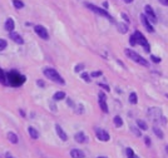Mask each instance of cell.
Wrapping results in <instances>:
<instances>
[{
	"label": "cell",
	"instance_id": "83f0119b",
	"mask_svg": "<svg viewBox=\"0 0 168 158\" xmlns=\"http://www.w3.org/2000/svg\"><path fill=\"white\" fill-rule=\"evenodd\" d=\"M8 47V41L5 39H1L0 38V50H4Z\"/></svg>",
	"mask_w": 168,
	"mask_h": 158
},
{
	"label": "cell",
	"instance_id": "30bf717a",
	"mask_svg": "<svg viewBox=\"0 0 168 158\" xmlns=\"http://www.w3.org/2000/svg\"><path fill=\"white\" fill-rule=\"evenodd\" d=\"M98 98H99V106H100V109L103 110V113H108V104H107V97L103 92H100L98 94Z\"/></svg>",
	"mask_w": 168,
	"mask_h": 158
},
{
	"label": "cell",
	"instance_id": "4316f807",
	"mask_svg": "<svg viewBox=\"0 0 168 158\" xmlns=\"http://www.w3.org/2000/svg\"><path fill=\"white\" fill-rule=\"evenodd\" d=\"M82 78L84 79V82H87V83H90L92 80H90V79H92V77L89 76V74H88L87 72H84V73H82Z\"/></svg>",
	"mask_w": 168,
	"mask_h": 158
},
{
	"label": "cell",
	"instance_id": "52a82bcc",
	"mask_svg": "<svg viewBox=\"0 0 168 158\" xmlns=\"http://www.w3.org/2000/svg\"><path fill=\"white\" fill-rule=\"evenodd\" d=\"M95 136H97V138H98L100 142H108V141L111 139L109 133L106 129H103V128H97V129H95Z\"/></svg>",
	"mask_w": 168,
	"mask_h": 158
},
{
	"label": "cell",
	"instance_id": "9a60e30c",
	"mask_svg": "<svg viewBox=\"0 0 168 158\" xmlns=\"http://www.w3.org/2000/svg\"><path fill=\"white\" fill-rule=\"evenodd\" d=\"M70 157L72 158H85V155L82 149H72L70 151Z\"/></svg>",
	"mask_w": 168,
	"mask_h": 158
},
{
	"label": "cell",
	"instance_id": "7a4b0ae2",
	"mask_svg": "<svg viewBox=\"0 0 168 158\" xmlns=\"http://www.w3.org/2000/svg\"><path fill=\"white\" fill-rule=\"evenodd\" d=\"M43 73H44V76L47 77L48 79H50V80H53L55 83H59V84H62V85L65 84L64 78H63L60 74L58 73V70H55L54 68H45L43 70Z\"/></svg>",
	"mask_w": 168,
	"mask_h": 158
},
{
	"label": "cell",
	"instance_id": "e575fe53",
	"mask_svg": "<svg viewBox=\"0 0 168 158\" xmlns=\"http://www.w3.org/2000/svg\"><path fill=\"white\" fill-rule=\"evenodd\" d=\"M98 85L100 87V88H103V89H106V90H108V92H109V85H107V84H102V83H99Z\"/></svg>",
	"mask_w": 168,
	"mask_h": 158
},
{
	"label": "cell",
	"instance_id": "ac0fdd59",
	"mask_svg": "<svg viewBox=\"0 0 168 158\" xmlns=\"http://www.w3.org/2000/svg\"><path fill=\"white\" fill-rule=\"evenodd\" d=\"M28 132L29 134H30V137L33 139H38L39 138V133H38V131L35 129L34 127H28Z\"/></svg>",
	"mask_w": 168,
	"mask_h": 158
},
{
	"label": "cell",
	"instance_id": "60d3db41",
	"mask_svg": "<svg viewBox=\"0 0 168 158\" xmlns=\"http://www.w3.org/2000/svg\"><path fill=\"white\" fill-rule=\"evenodd\" d=\"M68 104H69L70 107H74V103L72 102V99H68Z\"/></svg>",
	"mask_w": 168,
	"mask_h": 158
},
{
	"label": "cell",
	"instance_id": "4fadbf2b",
	"mask_svg": "<svg viewBox=\"0 0 168 158\" xmlns=\"http://www.w3.org/2000/svg\"><path fill=\"white\" fill-rule=\"evenodd\" d=\"M55 132L62 141H68V136H66V133L63 131V128L59 126V124H55Z\"/></svg>",
	"mask_w": 168,
	"mask_h": 158
},
{
	"label": "cell",
	"instance_id": "f35d334b",
	"mask_svg": "<svg viewBox=\"0 0 168 158\" xmlns=\"http://www.w3.org/2000/svg\"><path fill=\"white\" fill-rule=\"evenodd\" d=\"M36 84L39 85V87H44V85H45V84H44V82H43V80H40V79H38V80H36Z\"/></svg>",
	"mask_w": 168,
	"mask_h": 158
},
{
	"label": "cell",
	"instance_id": "d590c367",
	"mask_svg": "<svg viewBox=\"0 0 168 158\" xmlns=\"http://www.w3.org/2000/svg\"><path fill=\"white\" fill-rule=\"evenodd\" d=\"M144 143H146V145H150V138L149 137H144Z\"/></svg>",
	"mask_w": 168,
	"mask_h": 158
},
{
	"label": "cell",
	"instance_id": "b9f144b4",
	"mask_svg": "<svg viewBox=\"0 0 168 158\" xmlns=\"http://www.w3.org/2000/svg\"><path fill=\"white\" fill-rule=\"evenodd\" d=\"M5 158H14V157H13L10 153H6V155H5Z\"/></svg>",
	"mask_w": 168,
	"mask_h": 158
},
{
	"label": "cell",
	"instance_id": "484cf974",
	"mask_svg": "<svg viewBox=\"0 0 168 158\" xmlns=\"http://www.w3.org/2000/svg\"><path fill=\"white\" fill-rule=\"evenodd\" d=\"M153 132H154V134H156L159 139H163V137H164V136H163V132H162L161 129H159V128L154 127V128H153Z\"/></svg>",
	"mask_w": 168,
	"mask_h": 158
},
{
	"label": "cell",
	"instance_id": "ab89813d",
	"mask_svg": "<svg viewBox=\"0 0 168 158\" xmlns=\"http://www.w3.org/2000/svg\"><path fill=\"white\" fill-rule=\"evenodd\" d=\"M103 8H104V9H108V8H109L108 1H104V3H103Z\"/></svg>",
	"mask_w": 168,
	"mask_h": 158
},
{
	"label": "cell",
	"instance_id": "277c9868",
	"mask_svg": "<svg viewBox=\"0 0 168 158\" xmlns=\"http://www.w3.org/2000/svg\"><path fill=\"white\" fill-rule=\"evenodd\" d=\"M84 5H85V6H87L89 10L93 11V13L98 14V15H100V16H104V18H107V19L111 20V22H114V19H113V16L108 13V10H106V9H102V8L97 6V5H94V4H90V3H84Z\"/></svg>",
	"mask_w": 168,
	"mask_h": 158
},
{
	"label": "cell",
	"instance_id": "8992f818",
	"mask_svg": "<svg viewBox=\"0 0 168 158\" xmlns=\"http://www.w3.org/2000/svg\"><path fill=\"white\" fill-rule=\"evenodd\" d=\"M147 114H148V117H150L153 120H158V119H161V122L162 124H166V118L163 117V114H162V112L159 108H149L148 112H147Z\"/></svg>",
	"mask_w": 168,
	"mask_h": 158
},
{
	"label": "cell",
	"instance_id": "2e32d148",
	"mask_svg": "<svg viewBox=\"0 0 168 158\" xmlns=\"http://www.w3.org/2000/svg\"><path fill=\"white\" fill-rule=\"evenodd\" d=\"M14 28H15L14 19H13V18L6 19V22H5V30H6V31H9V33H11L13 30H14Z\"/></svg>",
	"mask_w": 168,
	"mask_h": 158
},
{
	"label": "cell",
	"instance_id": "f1b7e54d",
	"mask_svg": "<svg viewBox=\"0 0 168 158\" xmlns=\"http://www.w3.org/2000/svg\"><path fill=\"white\" fill-rule=\"evenodd\" d=\"M125 153H127V157H128V158H136V156H134L132 148H127V149H125Z\"/></svg>",
	"mask_w": 168,
	"mask_h": 158
},
{
	"label": "cell",
	"instance_id": "9c48e42d",
	"mask_svg": "<svg viewBox=\"0 0 168 158\" xmlns=\"http://www.w3.org/2000/svg\"><path fill=\"white\" fill-rule=\"evenodd\" d=\"M144 15L148 18V20H150L152 23H157V15L154 13L153 8L150 5H146L144 6Z\"/></svg>",
	"mask_w": 168,
	"mask_h": 158
},
{
	"label": "cell",
	"instance_id": "ba28073f",
	"mask_svg": "<svg viewBox=\"0 0 168 158\" xmlns=\"http://www.w3.org/2000/svg\"><path fill=\"white\" fill-rule=\"evenodd\" d=\"M34 31H35V34L38 36H40L43 40H48L49 39V34H48V30L45 29V27H43V25H35Z\"/></svg>",
	"mask_w": 168,
	"mask_h": 158
},
{
	"label": "cell",
	"instance_id": "603a6c76",
	"mask_svg": "<svg viewBox=\"0 0 168 158\" xmlns=\"http://www.w3.org/2000/svg\"><path fill=\"white\" fill-rule=\"evenodd\" d=\"M0 83H1L3 85H8L6 84V76H5V72L0 68Z\"/></svg>",
	"mask_w": 168,
	"mask_h": 158
},
{
	"label": "cell",
	"instance_id": "cb8c5ba5",
	"mask_svg": "<svg viewBox=\"0 0 168 158\" xmlns=\"http://www.w3.org/2000/svg\"><path fill=\"white\" fill-rule=\"evenodd\" d=\"M113 122H114V126L118 127V128L123 126V120H122V118L119 117V115H116V117L113 118Z\"/></svg>",
	"mask_w": 168,
	"mask_h": 158
},
{
	"label": "cell",
	"instance_id": "5bb4252c",
	"mask_svg": "<svg viewBox=\"0 0 168 158\" xmlns=\"http://www.w3.org/2000/svg\"><path fill=\"white\" fill-rule=\"evenodd\" d=\"M74 139H75V142H78V143H85L87 141H89L88 137L84 134V132H78L77 134L74 136Z\"/></svg>",
	"mask_w": 168,
	"mask_h": 158
},
{
	"label": "cell",
	"instance_id": "6da1fadb",
	"mask_svg": "<svg viewBox=\"0 0 168 158\" xmlns=\"http://www.w3.org/2000/svg\"><path fill=\"white\" fill-rule=\"evenodd\" d=\"M6 76V84H9L11 87H20L24 84L25 82V76L23 74H20L18 72H15V70H10V72L5 73Z\"/></svg>",
	"mask_w": 168,
	"mask_h": 158
},
{
	"label": "cell",
	"instance_id": "d6a6232c",
	"mask_svg": "<svg viewBox=\"0 0 168 158\" xmlns=\"http://www.w3.org/2000/svg\"><path fill=\"white\" fill-rule=\"evenodd\" d=\"M132 131H133V133H134V134H136L137 137H141V134H142V133L139 132V129H137L136 127H132Z\"/></svg>",
	"mask_w": 168,
	"mask_h": 158
},
{
	"label": "cell",
	"instance_id": "74e56055",
	"mask_svg": "<svg viewBox=\"0 0 168 158\" xmlns=\"http://www.w3.org/2000/svg\"><path fill=\"white\" fill-rule=\"evenodd\" d=\"M159 3L162 4V5H164V6H168V0H158Z\"/></svg>",
	"mask_w": 168,
	"mask_h": 158
},
{
	"label": "cell",
	"instance_id": "ee69618b",
	"mask_svg": "<svg viewBox=\"0 0 168 158\" xmlns=\"http://www.w3.org/2000/svg\"><path fill=\"white\" fill-rule=\"evenodd\" d=\"M166 151H167V153H168V145H167V147H166Z\"/></svg>",
	"mask_w": 168,
	"mask_h": 158
},
{
	"label": "cell",
	"instance_id": "7dc6e473",
	"mask_svg": "<svg viewBox=\"0 0 168 158\" xmlns=\"http://www.w3.org/2000/svg\"><path fill=\"white\" fill-rule=\"evenodd\" d=\"M136 158H139V157H137V156H136Z\"/></svg>",
	"mask_w": 168,
	"mask_h": 158
},
{
	"label": "cell",
	"instance_id": "836d02e7",
	"mask_svg": "<svg viewBox=\"0 0 168 158\" xmlns=\"http://www.w3.org/2000/svg\"><path fill=\"white\" fill-rule=\"evenodd\" d=\"M102 76V72H100V70H98V72H93L90 74V77H94V78H97V77H100Z\"/></svg>",
	"mask_w": 168,
	"mask_h": 158
},
{
	"label": "cell",
	"instance_id": "d4e9b609",
	"mask_svg": "<svg viewBox=\"0 0 168 158\" xmlns=\"http://www.w3.org/2000/svg\"><path fill=\"white\" fill-rule=\"evenodd\" d=\"M129 102L132 103V104H137V102H138V98H137V94L132 92L131 94H129Z\"/></svg>",
	"mask_w": 168,
	"mask_h": 158
},
{
	"label": "cell",
	"instance_id": "3957f363",
	"mask_svg": "<svg viewBox=\"0 0 168 158\" xmlns=\"http://www.w3.org/2000/svg\"><path fill=\"white\" fill-rule=\"evenodd\" d=\"M124 54L127 55L129 59L133 60V62H136V63L138 64H141V65H143V66H149V62L144 59L142 55H139L137 52H134L132 50V49H124Z\"/></svg>",
	"mask_w": 168,
	"mask_h": 158
},
{
	"label": "cell",
	"instance_id": "5b68a950",
	"mask_svg": "<svg viewBox=\"0 0 168 158\" xmlns=\"http://www.w3.org/2000/svg\"><path fill=\"white\" fill-rule=\"evenodd\" d=\"M134 38H136V44H139V45H142L143 47V49H144V52H150V45H149V43H148V40L146 39V36L142 34L141 31H138V30H136L134 31Z\"/></svg>",
	"mask_w": 168,
	"mask_h": 158
},
{
	"label": "cell",
	"instance_id": "8d00e7d4",
	"mask_svg": "<svg viewBox=\"0 0 168 158\" xmlns=\"http://www.w3.org/2000/svg\"><path fill=\"white\" fill-rule=\"evenodd\" d=\"M122 18L124 19V22H125V23H128V24H129V18H128V16H127V14L122 13Z\"/></svg>",
	"mask_w": 168,
	"mask_h": 158
},
{
	"label": "cell",
	"instance_id": "7c38bea8",
	"mask_svg": "<svg viewBox=\"0 0 168 158\" xmlns=\"http://www.w3.org/2000/svg\"><path fill=\"white\" fill-rule=\"evenodd\" d=\"M10 39L14 41V43H16V44H24V39H23V36L20 35V34H18V33H15V31H11L10 33Z\"/></svg>",
	"mask_w": 168,
	"mask_h": 158
},
{
	"label": "cell",
	"instance_id": "f6af8a7d",
	"mask_svg": "<svg viewBox=\"0 0 168 158\" xmlns=\"http://www.w3.org/2000/svg\"><path fill=\"white\" fill-rule=\"evenodd\" d=\"M98 158H107V157H98Z\"/></svg>",
	"mask_w": 168,
	"mask_h": 158
},
{
	"label": "cell",
	"instance_id": "d6986e66",
	"mask_svg": "<svg viewBox=\"0 0 168 158\" xmlns=\"http://www.w3.org/2000/svg\"><path fill=\"white\" fill-rule=\"evenodd\" d=\"M117 28H118L119 33H122V34H125V33L128 31V25H127V24L118 23V24H117Z\"/></svg>",
	"mask_w": 168,
	"mask_h": 158
},
{
	"label": "cell",
	"instance_id": "8fae6325",
	"mask_svg": "<svg viewBox=\"0 0 168 158\" xmlns=\"http://www.w3.org/2000/svg\"><path fill=\"white\" fill-rule=\"evenodd\" d=\"M141 23L143 24V27L147 29V31H149V33H154V28L152 25V23L148 20V18L144 15V14H141Z\"/></svg>",
	"mask_w": 168,
	"mask_h": 158
},
{
	"label": "cell",
	"instance_id": "ffe728a7",
	"mask_svg": "<svg viewBox=\"0 0 168 158\" xmlns=\"http://www.w3.org/2000/svg\"><path fill=\"white\" fill-rule=\"evenodd\" d=\"M65 98V93L64 92H57L55 94L53 95V101L54 102H58V101H62V99Z\"/></svg>",
	"mask_w": 168,
	"mask_h": 158
},
{
	"label": "cell",
	"instance_id": "bcb514c9",
	"mask_svg": "<svg viewBox=\"0 0 168 158\" xmlns=\"http://www.w3.org/2000/svg\"><path fill=\"white\" fill-rule=\"evenodd\" d=\"M166 97H167V98H168V94H166Z\"/></svg>",
	"mask_w": 168,
	"mask_h": 158
},
{
	"label": "cell",
	"instance_id": "f546056e",
	"mask_svg": "<svg viewBox=\"0 0 168 158\" xmlns=\"http://www.w3.org/2000/svg\"><path fill=\"white\" fill-rule=\"evenodd\" d=\"M150 60H152L153 63H161V58H158L156 55H150Z\"/></svg>",
	"mask_w": 168,
	"mask_h": 158
},
{
	"label": "cell",
	"instance_id": "1f68e13d",
	"mask_svg": "<svg viewBox=\"0 0 168 158\" xmlns=\"http://www.w3.org/2000/svg\"><path fill=\"white\" fill-rule=\"evenodd\" d=\"M129 43H131L132 47H134V45H137V44H136V38H134V35H133V34H132L131 36H129Z\"/></svg>",
	"mask_w": 168,
	"mask_h": 158
},
{
	"label": "cell",
	"instance_id": "44dd1931",
	"mask_svg": "<svg viewBox=\"0 0 168 158\" xmlns=\"http://www.w3.org/2000/svg\"><path fill=\"white\" fill-rule=\"evenodd\" d=\"M137 126L139 127L142 131H147V129H148V126H147V123L144 122V120H142V119H138V120H137Z\"/></svg>",
	"mask_w": 168,
	"mask_h": 158
},
{
	"label": "cell",
	"instance_id": "7402d4cb",
	"mask_svg": "<svg viewBox=\"0 0 168 158\" xmlns=\"http://www.w3.org/2000/svg\"><path fill=\"white\" fill-rule=\"evenodd\" d=\"M13 5H14L15 9H23L24 8V3L22 1V0H13Z\"/></svg>",
	"mask_w": 168,
	"mask_h": 158
},
{
	"label": "cell",
	"instance_id": "7bdbcfd3",
	"mask_svg": "<svg viewBox=\"0 0 168 158\" xmlns=\"http://www.w3.org/2000/svg\"><path fill=\"white\" fill-rule=\"evenodd\" d=\"M124 3H127V4H131V3H133V0H123Z\"/></svg>",
	"mask_w": 168,
	"mask_h": 158
},
{
	"label": "cell",
	"instance_id": "4dcf8cb0",
	"mask_svg": "<svg viewBox=\"0 0 168 158\" xmlns=\"http://www.w3.org/2000/svg\"><path fill=\"white\" fill-rule=\"evenodd\" d=\"M84 69V64H78V65H75V68H74V70L75 72H80V70H83Z\"/></svg>",
	"mask_w": 168,
	"mask_h": 158
},
{
	"label": "cell",
	"instance_id": "e0dca14e",
	"mask_svg": "<svg viewBox=\"0 0 168 158\" xmlns=\"http://www.w3.org/2000/svg\"><path fill=\"white\" fill-rule=\"evenodd\" d=\"M6 136H8V139H9V141H10V142H11L13 144H16V143L19 142V139H18V136H16L14 132H8V134H6Z\"/></svg>",
	"mask_w": 168,
	"mask_h": 158
}]
</instances>
